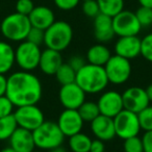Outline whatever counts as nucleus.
I'll return each instance as SVG.
<instances>
[{
  "label": "nucleus",
  "instance_id": "nucleus-28",
  "mask_svg": "<svg viewBox=\"0 0 152 152\" xmlns=\"http://www.w3.org/2000/svg\"><path fill=\"white\" fill-rule=\"evenodd\" d=\"M141 128L145 131L152 130V105H148L137 114Z\"/></svg>",
  "mask_w": 152,
  "mask_h": 152
},
{
  "label": "nucleus",
  "instance_id": "nucleus-43",
  "mask_svg": "<svg viewBox=\"0 0 152 152\" xmlns=\"http://www.w3.org/2000/svg\"><path fill=\"white\" fill-rule=\"evenodd\" d=\"M49 152H66V150L64 149L61 146H59V147H56V148H53V149L49 150Z\"/></svg>",
  "mask_w": 152,
  "mask_h": 152
},
{
  "label": "nucleus",
  "instance_id": "nucleus-40",
  "mask_svg": "<svg viewBox=\"0 0 152 152\" xmlns=\"http://www.w3.org/2000/svg\"><path fill=\"white\" fill-rule=\"evenodd\" d=\"M7 78L4 76V74H0V96L5 95V92H7Z\"/></svg>",
  "mask_w": 152,
  "mask_h": 152
},
{
  "label": "nucleus",
  "instance_id": "nucleus-37",
  "mask_svg": "<svg viewBox=\"0 0 152 152\" xmlns=\"http://www.w3.org/2000/svg\"><path fill=\"white\" fill-rule=\"evenodd\" d=\"M142 142H143L144 152H152V130L145 131L142 137Z\"/></svg>",
  "mask_w": 152,
  "mask_h": 152
},
{
  "label": "nucleus",
  "instance_id": "nucleus-32",
  "mask_svg": "<svg viewBox=\"0 0 152 152\" xmlns=\"http://www.w3.org/2000/svg\"><path fill=\"white\" fill-rule=\"evenodd\" d=\"M83 12L87 17L96 18L100 14V9L97 0H86L83 3Z\"/></svg>",
  "mask_w": 152,
  "mask_h": 152
},
{
  "label": "nucleus",
  "instance_id": "nucleus-42",
  "mask_svg": "<svg viewBox=\"0 0 152 152\" xmlns=\"http://www.w3.org/2000/svg\"><path fill=\"white\" fill-rule=\"evenodd\" d=\"M146 93H147L150 102H152V83H150V85L147 87V89H146Z\"/></svg>",
  "mask_w": 152,
  "mask_h": 152
},
{
  "label": "nucleus",
  "instance_id": "nucleus-34",
  "mask_svg": "<svg viewBox=\"0 0 152 152\" xmlns=\"http://www.w3.org/2000/svg\"><path fill=\"white\" fill-rule=\"evenodd\" d=\"M14 104L5 95L0 96V118L14 114Z\"/></svg>",
  "mask_w": 152,
  "mask_h": 152
},
{
  "label": "nucleus",
  "instance_id": "nucleus-7",
  "mask_svg": "<svg viewBox=\"0 0 152 152\" xmlns=\"http://www.w3.org/2000/svg\"><path fill=\"white\" fill-rule=\"evenodd\" d=\"M108 81L113 85H123L131 75L130 61L120 55H112L107 63L104 65Z\"/></svg>",
  "mask_w": 152,
  "mask_h": 152
},
{
  "label": "nucleus",
  "instance_id": "nucleus-30",
  "mask_svg": "<svg viewBox=\"0 0 152 152\" xmlns=\"http://www.w3.org/2000/svg\"><path fill=\"white\" fill-rule=\"evenodd\" d=\"M141 55L146 61L152 63V32L148 34L141 41Z\"/></svg>",
  "mask_w": 152,
  "mask_h": 152
},
{
  "label": "nucleus",
  "instance_id": "nucleus-31",
  "mask_svg": "<svg viewBox=\"0 0 152 152\" xmlns=\"http://www.w3.org/2000/svg\"><path fill=\"white\" fill-rule=\"evenodd\" d=\"M135 16L142 27H148L152 24V9L141 7L135 12Z\"/></svg>",
  "mask_w": 152,
  "mask_h": 152
},
{
  "label": "nucleus",
  "instance_id": "nucleus-14",
  "mask_svg": "<svg viewBox=\"0 0 152 152\" xmlns=\"http://www.w3.org/2000/svg\"><path fill=\"white\" fill-rule=\"evenodd\" d=\"M57 125L65 137H72L81 131L85 121L77 110H66L59 115Z\"/></svg>",
  "mask_w": 152,
  "mask_h": 152
},
{
  "label": "nucleus",
  "instance_id": "nucleus-19",
  "mask_svg": "<svg viewBox=\"0 0 152 152\" xmlns=\"http://www.w3.org/2000/svg\"><path fill=\"white\" fill-rule=\"evenodd\" d=\"M28 19L32 27L46 30L55 22V16L52 10L49 9L48 7L39 5L34 7L32 12L28 15Z\"/></svg>",
  "mask_w": 152,
  "mask_h": 152
},
{
  "label": "nucleus",
  "instance_id": "nucleus-35",
  "mask_svg": "<svg viewBox=\"0 0 152 152\" xmlns=\"http://www.w3.org/2000/svg\"><path fill=\"white\" fill-rule=\"evenodd\" d=\"M15 7L17 13L28 16L34 9V4L32 0H17Z\"/></svg>",
  "mask_w": 152,
  "mask_h": 152
},
{
  "label": "nucleus",
  "instance_id": "nucleus-2",
  "mask_svg": "<svg viewBox=\"0 0 152 152\" xmlns=\"http://www.w3.org/2000/svg\"><path fill=\"white\" fill-rule=\"evenodd\" d=\"M75 83L86 94H99L106 89L110 81L104 67L88 63L76 72Z\"/></svg>",
  "mask_w": 152,
  "mask_h": 152
},
{
  "label": "nucleus",
  "instance_id": "nucleus-38",
  "mask_svg": "<svg viewBox=\"0 0 152 152\" xmlns=\"http://www.w3.org/2000/svg\"><path fill=\"white\" fill-rule=\"evenodd\" d=\"M68 64L77 72L79 69H81V68L86 65V61H85V59L81 56H79V55H74V56H72L71 58L69 59Z\"/></svg>",
  "mask_w": 152,
  "mask_h": 152
},
{
  "label": "nucleus",
  "instance_id": "nucleus-36",
  "mask_svg": "<svg viewBox=\"0 0 152 152\" xmlns=\"http://www.w3.org/2000/svg\"><path fill=\"white\" fill-rule=\"evenodd\" d=\"M56 7L61 11H71L78 5L80 0H53Z\"/></svg>",
  "mask_w": 152,
  "mask_h": 152
},
{
  "label": "nucleus",
  "instance_id": "nucleus-39",
  "mask_svg": "<svg viewBox=\"0 0 152 152\" xmlns=\"http://www.w3.org/2000/svg\"><path fill=\"white\" fill-rule=\"evenodd\" d=\"M104 143L101 140H95V141H92L91 144V149L90 152H104Z\"/></svg>",
  "mask_w": 152,
  "mask_h": 152
},
{
  "label": "nucleus",
  "instance_id": "nucleus-17",
  "mask_svg": "<svg viewBox=\"0 0 152 152\" xmlns=\"http://www.w3.org/2000/svg\"><path fill=\"white\" fill-rule=\"evenodd\" d=\"M10 147L16 152H34L36 148L32 131L18 127L10 137Z\"/></svg>",
  "mask_w": 152,
  "mask_h": 152
},
{
  "label": "nucleus",
  "instance_id": "nucleus-6",
  "mask_svg": "<svg viewBox=\"0 0 152 152\" xmlns=\"http://www.w3.org/2000/svg\"><path fill=\"white\" fill-rule=\"evenodd\" d=\"M41 54L42 50L40 46L25 40L23 42H20L15 50L16 64L23 71L31 72L32 70L39 67Z\"/></svg>",
  "mask_w": 152,
  "mask_h": 152
},
{
  "label": "nucleus",
  "instance_id": "nucleus-18",
  "mask_svg": "<svg viewBox=\"0 0 152 152\" xmlns=\"http://www.w3.org/2000/svg\"><path fill=\"white\" fill-rule=\"evenodd\" d=\"M94 34L98 42H110L115 36L113 18L101 13L94 18Z\"/></svg>",
  "mask_w": 152,
  "mask_h": 152
},
{
  "label": "nucleus",
  "instance_id": "nucleus-24",
  "mask_svg": "<svg viewBox=\"0 0 152 152\" xmlns=\"http://www.w3.org/2000/svg\"><path fill=\"white\" fill-rule=\"evenodd\" d=\"M100 13L115 17L124 10V0H97Z\"/></svg>",
  "mask_w": 152,
  "mask_h": 152
},
{
  "label": "nucleus",
  "instance_id": "nucleus-44",
  "mask_svg": "<svg viewBox=\"0 0 152 152\" xmlns=\"http://www.w3.org/2000/svg\"><path fill=\"white\" fill-rule=\"evenodd\" d=\"M0 152H16L14 149H12L11 147H7V148H4V149L0 150Z\"/></svg>",
  "mask_w": 152,
  "mask_h": 152
},
{
  "label": "nucleus",
  "instance_id": "nucleus-27",
  "mask_svg": "<svg viewBox=\"0 0 152 152\" xmlns=\"http://www.w3.org/2000/svg\"><path fill=\"white\" fill-rule=\"evenodd\" d=\"M56 80L61 86L68 85V83H75L76 78V71L69 65V64H64L58 68L56 73L54 74Z\"/></svg>",
  "mask_w": 152,
  "mask_h": 152
},
{
  "label": "nucleus",
  "instance_id": "nucleus-3",
  "mask_svg": "<svg viewBox=\"0 0 152 152\" xmlns=\"http://www.w3.org/2000/svg\"><path fill=\"white\" fill-rule=\"evenodd\" d=\"M31 28L28 16L19 13L7 15L0 24V31L7 40L12 42H23Z\"/></svg>",
  "mask_w": 152,
  "mask_h": 152
},
{
  "label": "nucleus",
  "instance_id": "nucleus-13",
  "mask_svg": "<svg viewBox=\"0 0 152 152\" xmlns=\"http://www.w3.org/2000/svg\"><path fill=\"white\" fill-rule=\"evenodd\" d=\"M100 114L115 118L121 110H124L122 94L117 91H106L101 94L97 101Z\"/></svg>",
  "mask_w": 152,
  "mask_h": 152
},
{
  "label": "nucleus",
  "instance_id": "nucleus-21",
  "mask_svg": "<svg viewBox=\"0 0 152 152\" xmlns=\"http://www.w3.org/2000/svg\"><path fill=\"white\" fill-rule=\"evenodd\" d=\"M110 56H112L110 50L102 43L93 45L92 47H90L87 52L88 63L96 66H102V67H104Z\"/></svg>",
  "mask_w": 152,
  "mask_h": 152
},
{
  "label": "nucleus",
  "instance_id": "nucleus-1",
  "mask_svg": "<svg viewBox=\"0 0 152 152\" xmlns=\"http://www.w3.org/2000/svg\"><path fill=\"white\" fill-rule=\"evenodd\" d=\"M43 95L42 83L29 71H18L7 77L5 96L16 106L37 104Z\"/></svg>",
  "mask_w": 152,
  "mask_h": 152
},
{
  "label": "nucleus",
  "instance_id": "nucleus-45",
  "mask_svg": "<svg viewBox=\"0 0 152 152\" xmlns=\"http://www.w3.org/2000/svg\"><path fill=\"white\" fill-rule=\"evenodd\" d=\"M83 1H86V0H83Z\"/></svg>",
  "mask_w": 152,
  "mask_h": 152
},
{
  "label": "nucleus",
  "instance_id": "nucleus-12",
  "mask_svg": "<svg viewBox=\"0 0 152 152\" xmlns=\"http://www.w3.org/2000/svg\"><path fill=\"white\" fill-rule=\"evenodd\" d=\"M122 99L125 110L135 114L142 112L150 103L146 90L141 87H130L126 89L122 94Z\"/></svg>",
  "mask_w": 152,
  "mask_h": 152
},
{
  "label": "nucleus",
  "instance_id": "nucleus-5",
  "mask_svg": "<svg viewBox=\"0 0 152 152\" xmlns=\"http://www.w3.org/2000/svg\"><path fill=\"white\" fill-rule=\"evenodd\" d=\"M36 147L43 150H51L63 144L65 135L59 129L57 123L44 121L37 129L32 131Z\"/></svg>",
  "mask_w": 152,
  "mask_h": 152
},
{
  "label": "nucleus",
  "instance_id": "nucleus-23",
  "mask_svg": "<svg viewBox=\"0 0 152 152\" xmlns=\"http://www.w3.org/2000/svg\"><path fill=\"white\" fill-rule=\"evenodd\" d=\"M91 144V137L81 131L69 137V147L72 152H90Z\"/></svg>",
  "mask_w": 152,
  "mask_h": 152
},
{
  "label": "nucleus",
  "instance_id": "nucleus-26",
  "mask_svg": "<svg viewBox=\"0 0 152 152\" xmlns=\"http://www.w3.org/2000/svg\"><path fill=\"white\" fill-rule=\"evenodd\" d=\"M78 113L85 122L91 123L94 119H96L100 115V110L98 107L97 102L93 101H85L79 106Z\"/></svg>",
  "mask_w": 152,
  "mask_h": 152
},
{
  "label": "nucleus",
  "instance_id": "nucleus-9",
  "mask_svg": "<svg viewBox=\"0 0 152 152\" xmlns=\"http://www.w3.org/2000/svg\"><path fill=\"white\" fill-rule=\"evenodd\" d=\"M14 117L17 121L18 127L30 131L37 129L45 121L44 114L37 104L19 106L14 112Z\"/></svg>",
  "mask_w": 152,
  "mask_h": 152
},
{
  "label": "nucleus",
  "instance_id": "nucleus-16",
  "mask_svg": "<svg viewBox=\"0 0 152 152\" xmlns=\"http://www.w3.org/2000/svg\"><path fill=\"white\" fill-rule=\"evenodd\" d=\"M91 130L93 134L101 141H110L116 137L114 118L100 114L91 122Z\"/></svg>",
  "mask_w": 152,
  "mask_h": 152
},
{
  "label": "nucleus",
  "instance_id": "nucleus-10",
  "mask_svg": "<svg viewBox=\"0 0 152 152\" xmlns=\"http://www.w3.org/2000/svg\"><path fill=\"white\" fill-rule=\"evenodd\" d=\"M113 27L115 34L118 37L137 36L142 29L135 13L125 10L113 17Z\"/></svg>",
  "mask_w": 152,
  "mask_h": 152
},
{
  "label": "nucleus",
  "instance_id": "nucleus-41",
  "mask_svg": "<svg viewBox=\"0 0 152 152\" xmlns=\"http://www.w3.org/2000/svg\"><path fill=\"white\" fill-rule=\"evenodd\" d=\"M141 7H149L152 9V0H137Z\"/></svg>",
  "mask_w": 152,
  "mask_h": 152
},
{
  "label": "nucleus",
  "instance_id": "nucleus-20",
  "mask_svg": "<svg viewBox=\"0 0 152 152\" xmlns=\"http://www.w3.org/2000/svg\"><path fill=\"white\" fill-rule=\"evenodd\" d=\"M61 65H63V57L59 51L49 48L42 51L39 68L43 73L46 75H54Z\"/></svg>",
  "mask_w": 152,
  "mask_h": 152
},
{
  "label": "nucleus",
  "instance_id": "nucleus-4",
  "mask_svg": "<svg viewBox=\"0 0 152 152\" xmlns=\"http://www.w3.org/2000/svg\"><path fill=\"white\" fill-rule=\"evenodd\" d=\"M73 40V28L66 21H55L45 30L44 44L47 48L61 52Z\"/></svg>",
  "mask_w": 152,
  "mask_h": 152
},
{
  "label": "nucleus",
  "instance_id": "nucleus-46",
  "mask_svg": "<svg viewBox=\"0 0 152 152\" xmlns=\"http://www.w3.org/2000/svg\"><path fill=\"white\" fill-rule=\"evenodd\" d=\"M34 152H36V151H34Z\"/></svg>",
  "mask_w": 152,
  "mask_h": 152
},
{
  "label": "nucleus",
  "instance_id": "nucleus-15",
  "mask_svg": "<svg viewBox=\"0 0 152 152\" xmlns=\"http://www.w3.org/2000/svg\"><path fill=\"white\" fill-rule=\"evenodd\" d=\"M141 41L137 36L120 37L115 44V53L127 59H132L141 55Z\"/></svg>",
  "mask_w": 152,
  "mask_h": 152
},
{
  "label": "nucleus",
  "instance_id": "nucleus-29",
  "mask_svg": "<svg viewBox=\"0 0 152 152\" xmlns=\"http://www.w3.org/2000/svg\"><path fill=\"white\" fill-rule=\"evenodd\" d=\"M123 149H124V152H144L142 139L137 135V137L124 140Z\"/></svg>",
  "mask_w": 152,
  "mask_h": 152
},
{
  "label": "nucleus",
  "instance_id": "nucleus-8",
  "mask_svg": "<svg viewBox=\"0 0 152 152\" xmlns=\"http://www.w3.org/2000/svg\"><path fill=\"white\" fill-rule=\"evenodd\" d=\"M116 135L122 140L137 137L141 131V124L137 114L123 110L114 118Z\"/></svg>",
  "mask_w": 152,
  "mask_h": 152
},
{
  "label": "nucleus",
  "instance_id": "nucleus-25",
  "mask_svg": "<svg viewBox=\"0 0 152 152\" xmlns=\"http://www.w3.org/2000/svg\"><path fill=\"white\" fill-rule=\"evenodd\" d=\"M17 128L18 124L14 117V114L0 118V141L10 140V137Z\"/></svg>",
  "mask_w": 152,
  "mask_h": 152
},
{
  "label": "nucleus",
  "instance_id": "nucleus-22",
  "mask_svg": "<svg viewBox=\"0 0 152 152\" xmlns=\"http://www.w3.org/2000/svg\"><path fill=\"white\" fill-rule=\"evenodd\" d=\"M16 63L15 50L7 42L0 41V74L10 72Z\"/></svg>",
  "mask_w": 152,
  "mask_h": 152
},
{
  "label": "nucleus",
  "instance_id": "nucleus-33",
  "mask_svg": "<svg viewBox=\"0 0 152 152\" xmlns=\"http://www.w3.org/2000/svg\"><path fill=\"white\" fill-rule=\"evenodd\" d=\"M44 39H45V30L40 29V28H37V27H32L31 26L26 40L28 42L32 43V44L41 46L44 43Z\"/></svg>",
  "mask_w": 152,
  "mask_h": 152
},
{
  "label": "nucleus",
  "instance_id": "nucleus-11",
  "mask_svg": "<svg viewBox=\"0 0 152 152\" xmlns=\"http://www.w3.org/2000/svg\"><path fill=\"white\" fill-rule=\"evenodd\" d=\"M58 99L66 110H78L86 101V93L76 83H68L61 87Z\"/></svg>",
  "mask_w": 152,
  "mask_h": 152
}]
</instances>
